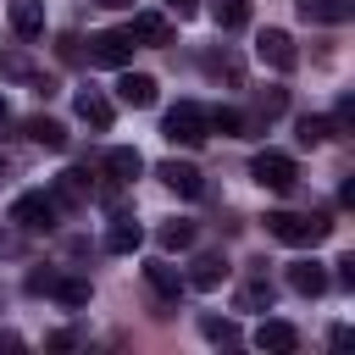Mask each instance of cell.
<instances>
[{"mask_svg": "<svg viewBox=\"0 0 355 355\" xmlns=\"http://www.w3.org/2000/svg\"><path fill=\"white\" fill-rule=\"evenodd\" d=\"M266 233H272L277 244L316 250V244L333 233V222H327V211H266Z\"/></svg>", "mask_w": 355, "mask_h": 355, "instance_id": "1", "label": "cell"}, {"mask_svg": "<svg viewBox=\"0 0 355 355\" xmlns=\"http://www.w3.org/2000/svg\"><path fill=\"white\" fill-rule=\"evenodd\" d=\"M161 133H166L172 144H183V150H200V144L211 139V116H205L200 100H178V105L161 116Z\"/></svg>", "mask_w": 355, "mask_h": 355, "instance_id": "2", "label": "cell"}, {"mask_svg": "<svg viewBox=\"0 0 355 355\" xmlns=\"http://www.w3.org/2000/svg\"><path fill=\"white\" fill-rule=\"evenodd\" d=\"M11 222H17L22 233H50V227L61 222V200H55L50 189H22V194L11 200Z\"/></svg>", "mask_w": 355, "mask_h": 355, "instance_id": "3", "label": "cell"}, {"mask_svg": "<svg viewBox=\"0 0 355 355\" xmlns=\"http://www.w3.org/2000/svg\"><path fill=\"white\" fill-rule=\"evenodd\" d=\"M133 50H139V44H133V33H128V28H105V33H94V39H89V50H83V55H89V67H111V72H122V67L133 61Z\"/></svg>", "mask_w": 355, "mask_h": 355, "instance_id": "4", "label": "cell"}, {"mask_svg": "<svg viewBox=\"0 0 355 355\" xmlns=\"http://www.w3.org/2000/svg\"><path fill=\"white\" fill-rule=\"evenodd\" d=\"M250 178H255L261 189H272V194H288V189L300 183V166H294V155H283V150H261V155L250 161Z\"/></svg>", "mask_w": 355, "mask_h": 355, "instance_id": "5", "label": "cell"}, {"mask_svg": "<svg viewBox=\"0 0 355 355\" xmlns=\"http://www.w3.org/2000/svg\"><path fill=\"white\" fill-rule=\"evenodd\" d=\"M255 55H261V67H272V72H294V67H300V50H294V39H288L283 28H261V33H255Z\"/></svg>", "mask_w": 355, "mask_h": 355, "instance_id": "6", "label": "cell"}, {"mask_svg": "<svg viewBox=\"0 0 355 355\" xmlns=\"http://www.w3.org/2000/svg\"><path fill=\"white\" fill-rule=\"evenodd\" d=\"M72 111H78L94 133H111V122H116V100L100 94V89H78V94H72Z\"/></svg>", "mask_w": 355, "mask_h": 355, "instance_id": "7", "label": "cell"}, {"mask_svg": "<svg viewBox=\"0 0 355 355\" xmlns=\"http://www.w3.org/2000/svg\"><path fill=\"white\" fill-rule=\"evenodd\" d=\"M155 178H161L172 194H183V200H200V194H205V178H200V166H194V161H161V166H155Z\"/></svg>", "mask_w": 355, "mask_h": 355, "instance_id": "8", "label": "cell"}, {"mask_svg": "<svg viewBox=\"0 0 355 355\" xmlns=\"http://www.w3.org/2000/svg\"><path fill=\"white\" fill-rule=\"evenodd\" d=\"M144 283H150V294H155L161 305H178V300L189 294V277H183L178 266H166V261H150V266H144Z\"/></svg>", "mask_w": 355, "mask_h": 355, "instance_id": "9", "label": "cell"}, {"mask_svg": "<svg viewBox=\"0 0 355 355\" xmlns=\"http://www.w3.org/2000/svg\"><path fill=\"white\" fill-rule=\"evenodd\" d=\"M255 349H266V355H294V349H300V327L283 322V316H266V322L255 327Z\"/></svg>", "mask_w": 355, "mask_h": 355, "instance_id": "10", "label": "cell"}, {"mask_svg": "<svg viewBox=\"0 0 355 355\" xmlns=\"http://www.w3.org/2000/svg\"><path fill=\"white\" fill-rule=\"evenodd\" d=\"M139 244H144V227H139L128 211H116V216L105 222V250H111V255H133Z\"/></svg>", "mask_w": 355, "mask_h": 355, "instance_id": "11", "label": "cell"}, {"mask_svg": "<svg viewBox=\"0 0 355 355\" xmlns=\"http://www.w3.org/2000/svg\"><path fill=\"white\" fill-rule=\"evenodd\" d=\"M116 100H122V105H133V111L155 105V78H150V72H128V67H122V78H116Z\"/></svg>", "mask_w": 355, "mask_h": 355, "instance_id": "12", "label": "cell"}, {"mask_svg": "<svg viewBox=\"0 0 355 355\" xmlns=\"http://www.w3.org/2000/svg\"><path fill=\"white\" fill-rule=\"evenodd\" d=\"M205 116H211V133H222V139H250L255 133V116H244L239 105H205Z\"/></svg>", "mask_w": 355, "mask_h": 355, "instance_id": "13", "label": "cell"}, {"mask_svg": "<svg viewBox=\"0 0 355 355\" xmlns=\"http://www.w3.org/2000/svg\"><path fill=\"white\" fill-rule=\"evenodd\" d=\"M50 194L61 200V211H72V205H89V172H83V166H67V172L50 183Z\"/></svg>", "mask_w": 355, "mask_h": 355, "instance_id": "14", "label": "cell"}, {"mask_svg": "<svg viewBox=\"0 0 355 355\" xmlns=\"http://www.w3.org/2000/svg\"><path fill=\"white\" fill-rule=\"evenodd\" d=\"M11 33L17 39H44V0H11Z\"/></svg>", "mask_w": 355, "mask_h": 355, "instance_id": "15", "label": "cell"}, {"mask_svg": "<svg viewBox=\"0 0 355 355\" xmlns=\"http://www.w3.org/2000/svg\"><path fill=\"white\" fill-rule=\"evenodd\" d=\"M183 277H189V288H222V277H227V261H222L216 250H205V255H194V266H189Z\"/></svg>", "mask_w": 355, "mask_h": 355, "instance_id": "16", "label": "cell"}, {"mask_svg": "<svg viewBox=\"0 0 355 355\" xmlns=\"http://www.w3.org/2000/svg\"><path fill=\"white\" fill-rule=\"evenodd\" d=\"M288 288L305 294V300L327 294V272H322V261H294V266H288Z\"/></svg>", "mask_w": 355, "mask_h": 355, "instance_id": "17", "label": "cell"}, {"mask_svg": "<svg viewBox=\"0 0 355 355\" xmlns=\"http://www.w3.org/2000/svg\"><path fill=\"white\" fill-rule=\"evenodd\" d=\"M128 33H133V44H172V22L161 11H139Z\"/></svg>", "mask_w": 355, "mask_h": 355, "instance_id": "18", "label": "cell"}, {"mask_svg": "<svg viewBox=\"0 0 355 355\" xmlns=\"http://www.w3.org/2000/svg\"><path fill=\"white\" fill-rule=\"evenodd\" d=\"M200 67H205V78H216V83H244V67H239V55H233L227 44H222V50H205Z\"/></svg>", "mask_w": 355, "mask_h": 355, "instance_id": "19", "label": "cell"}, {"mask_svg": "<svg viewBox=\"0 0 355 355\" xmlns=\"http://www.w3.org/2000/svg\"><path fill=\"white\" fill-rule=\"evenodd\" d=\"M105 172H111L116 183H133V178L144 172V155H139L133 144H111V150H105Z\"/></svg>", "mask_w": 355, "mask_h": 355, "instance_id": "20", "label": "cell"}, {"mask_svg": "<svg viewBox=\"0 0 355 355\" xmlns=\"http://www.w3.org/2000/svg\"><path fill=\"white\" fill-rule=\"evenodd\" d=\"M22 133H28L33 144H44V150H67V128H61L55 116H44V111H39V116H28V122H22Z\"/></svg>", "mask_w": 355, "mask_h": 355, "instance_id": "21", "label": "cell"}, {"mask_svg": "<svg viewBox=\"0 0 355 355\" xmlns=\"http://www.w3.org/2000/svg\"><path fill=\"white\" fill-rule=\"evenodd\" d=\"M89 294H94V288H89V277H67V272H55V277H50V300H61L67 311L89 305Z\"/></svg>", "mask_w": 355, "mask_h": 355, "instance_id": "22", "label": "cell"}, {"mask_svg": "<svg viewBox=\"0 0 355 355\" xmlns=\"http://www.w3.org/2000/svg\"><path fill=\"white\" fill-rule=\"evenodd\" d=\"M155 244H161L166 255L189 250V244H194V222H178V216H172V222H161V227H155Z\"/></svg>", "mask_w": 355, "mask_h": 355, "instance_id": "23", "label": "cell"}, {"mask_svg": "<svg viewBox=\"0 0 355 355\" xmlns=\"http://www.w3.org/2000/svg\"><path fill=\"white\" fill-rule=\"evenodd\" d=\"M300 17L305 22H344L349 17V0H300Z\"/></svg>", "mask_w": 355, "mask_h": 355, "instance_id": "24", "label": "cell"}, {"mask_svg": "<svg viewBox=\"0 0 355 355\" xmlns=\"http://www.w3.org/2000/svg\"><path fill=\"white\" fill-rule=\"evenodd\" d=\"M211 17H216L222 33H233V28L250 22V0H211Z\"/></svg>", "mask_w": 355, "mask_h": 355, "instance_id": "25", "label": "cell"}, {"mask_svg": "<svg viewBox=\"0 0 355 355\" xmlns=\"http://www.w3.org/2000/svg\"><path fill=\"white\" fill-rule=\"evenodd\" d=\"M333 133H338V122H333V116H300V128H294V139H300V144H327Z\"/></svg>", "mask_w": 355, "mask_h": 355, "instance_id": "26", "label": "cell"}, {"mask_svg": "<svg viewBox=\"0 0 355 355\" xmlns=\"http://www.w3.org/2000/svg\"><path fill=\"white\" fill-rule=\"evenodd\" d=\"M239 311H272V283L266 277H250L239 288Z\"/></svg>", "mask_w": 355, "mask_h": 355, "instance_id": "27", "label": "cell"}, {"mask_svg": "<svg viewBox=\"0 0 355 355\" xmlns=\"http://www.w3.org/2000/svg\"><path fill=\"white\" fill-rule=\"evenodd\" d=\"M200 333L211 344H239V322L233 316H200Z\"/></svg>", "mask_w": 355, "mask_h": 355, "instance_id": "28", "label": "cell"}, {"mask_svg": "<svg viewBox=\"0 0 355 355\" xmlns=\"http://www.w3.org/2000/svg\"><path fill=\"white\" fill-rule=\"evenodd\" d=\"M283 105H288V94L283 89H261V116L272 122V116H283Z\"/></svg>", "mask_w": 355, "mask_h": 355, "instance_id": "29", "label": "cell"}, {"mask_svg": "<svg viewBox=\"0 0 355 355\" xmlns=\"http://www.w3.org/2000/svg\"><path fill=\"white\" fill-rule=\"evenodd\" d=\"M55 50H61V61H83V39H78V33H67Z\"/></svg>", "mask_w": 355, "mask_h": 355, "instance_id": "30", "label": "cell"}, {"mask_svg": "<svg viewBox=\"0 0 355 355\" xmlns=\"http://www.w3.org/2000/svg\"><path fill=\"white\" fill-rule=\"evenodd\" d=\"M333 122H338V133H344V128H355V100H349V94L338 100V116H333Z\"/></svg>", "mask_w": 355, "mask_h": 355, "instance_id": "31", "label": "cell"}, {"mask_svg": "<svg viewBox=\"0 0 355 355\" xmlns=\"http://www.w3.org/2000/svg\"><path fill=\"white\" fill-rule=\"evenodd\" d=\"M333 266H338V283H344V288H355V255H338Z\"/></svg>", "mask_w": 355, "mask_h": 355, "instance_id": "32", "label": "cell"}, {"mask_svg": "<svg viewBox=\"0 0 355 355\" xmlns=\"http://www.w3.org/2000/svg\"><path fill=\"white\" fill-rule=\"evenodd\" d=\"M72 344H78V333H50L44 338V349H72Z\"/></svg>", "mask_w": 355, "mask_h": 355, "instance_id": "33", "label": "cell"}, {"mask_svg": "<svg viewBox=\"0 0 355 355\" xmlns=\"http://www.w3.org/2000/svg\"><path fill=\"white\" fill-rule=\"evenodd\" d=\"M166 6H172L178 17H194V11H200V0H166Z\"/></svg>", "mask_w": 355, "mask_h": 355, "instance_id": "34", "label": "cell"}, {"mask_svg": "<svg viewBox=\"0 0 355 355\" xmlns=\"http://www.w3.org/2000/svg\"><path fill=\"white\" fill-rule=\"evenodd\" d=\"M94 6H100V11H128L133 0H94Z\"/></svg>", "mask_w": 355, "mask_h": 355, "instance_id": "35", "label": "cell"}, {"mask_svg": "<svg viewBox=\"0 0 355 355\" xmlns=\"http://www.w3.org/2000/svg\"><path fill=\"white\" fill-rule=\"evenodd\" d=\"M6 111H11V105H6V94H0V122H6Z\"/></svg>", "mask_w": 355, "mask_h": 355, "instance_id": "36", "label": "cell"}, {"mask_svg": "<svg viewBox=\"0 0 355 355\" xmlns=\"http://www.w3.org/2000/svg\"><path fill=\"white\" fill-rule=\"evenodd\" d=\"M0 172H6V161H0Z\"/></svg>", "mask_w": 355, "mask_h": 355, "instance_id": "37", "label": "cell"}, {"mask_svg": "<svg viewBox=\"0 0 355 355\" xmlns=\"http://www.w3.org/2000/svg\"><path fill=\"white\" fill-rule=\"evenodd\" d=\"M0 239H6V233H0Z\"/></svg>", "mask_w": 355, "mask_h": 355, "instance_id": "38", "label": "cell"}]
</instances>
